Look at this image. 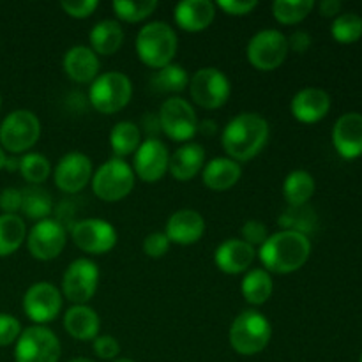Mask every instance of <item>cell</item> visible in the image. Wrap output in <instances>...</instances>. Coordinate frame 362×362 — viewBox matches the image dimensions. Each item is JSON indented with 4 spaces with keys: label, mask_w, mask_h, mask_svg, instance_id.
<instances>
[{
    "label": "cell",
    "mask_w": 362,
    "mask_h": 362,
    "mask_svg": "<svg viewBox=\"0 0 362 362\" xmlns=\"http://www.w3.org/2000/svg\"><path fill=\"white\" fill-rule=\"evenodd\" d=\"M269 140V122L258 113H240L225 126L221 145L230 159L246 163L257 158Z\"/></svg>",
    "instance_id": "obj_1"
},
{
    "label": "cell",
    "mask_w": 362,
    "mask_h": 362,
    "mask_svg": "<svg viewBox=\"0 0 362 362\" xmlns=\"http://www.w3.org/2000/svg\"><path fill=\"white\" fill-rule=\"evenodd\" d=\"M311 255L310 237L303 233L281 230L269 235V239L258 250V258L267 269L276 274H290L303 267Z\"/></svg>",
    "instance_id": "obj_2"
},
{
    "label": "cell",
    "mask_w": 362,
    "mask_h": 362,
    "mask_svg": "<svg viewBox=\"0 0 362 362\" xmlns=\"http://www.w3.org/2000/svg\"><path fill=\"white\" fill-rule=\"evenodd\" d=\"M177 48L179 39L175 30L165 21L147 23L136 35L138 57L151 69H161L172 64L173 57L177 55Z\"/></svg>",
    "instance_id": "obj_3"
},
{
    "label": "cell",
    "mask_w": 362,
    "mask_h": 362,
    "mask_svg": "<svg viewBox=\"0 0 362 362\" xmlns=\"http://www.w3.org/2000/svg\"><path fill=\"white\" fill-rule=\"evenodd\" d=\"M271 338V322L257 310H246L237 315L230 327V345L240 356H257L264 352Z\"/></svg>",
    "instance_id": "obj_4"
},
{
    "label": "cell",
    "mask_w": 362,
    "mask_h": 362,
    "mask_svg": "<svg viewBox=\"0 0 362 362\" xmlns=\"http://www.w3.org/2000/svg\"><path fill=\"white\" fill-rule=\"evenodd\" d=\"M133 98V83L119 71L99 74L88 88V101L95 112L103 115H113L129 105Z\"/></svg>",
    "instance_id": "obj_5"
},
{
    "label": "cell",
    "mask_w": 362,
    "mask_h": 362,
    "mask_svg": "<svg viewBox=\"0 0 362 362\" xmlns=\"http://www.w3.org/2000/svg\"><path fill=\"white\" fill-rule=\"evenodd\" d=\"M134 175L131 165H127L124 159L112 158L103 163L95 173H92V191L95 197L103 202H120L133 191Z\"/></svg>",
    "instance_id": "obj_6"
},
{
    "label": "cell",
    "mask_w": 362,
    "mask_h": 362,
    "mask_svg": "<svg viewBox=\"0 0 362 362\" xmlns=\"http://www.w3.org/2000/svg\"><path fill=\"white\" fill-rule=\"evenodd\" d=\"M288 39L276 28H264L250 39L246 57L258 71H274L281 66L288 55Z\"/></svg>",
    "instance_id": "obj_7"
},
{
    "label": "cell",
    "mask_w": 362,
    "mask_h": 362,
    "mask_svg": "<svg viewBox=\"0 0 362 362\" xmlns=\"http://www.w3.org/2000/svg\"><path fill=\"white\" fill-rule=\"evenodd\" d=\"M41 136V122L30 110L11 112L0 124V144L13 154L27 152Z\"/></svg>",
    "instance_id": "obj_8"
},
{
    "label": "cell",
    "mask_w": 362,
    "mask_h": 362,
    "mask_svg": "<svg viewBox=\"0 0 362 362\" xmlns=\"http://www.w3.org/2000/svg\"><path fill=\"white\" fill-rule=\"evenodd\" d=\"M60 341L53 331L45 325H32L21 331L16 339L14 359L16 362H59Z\"/></svg>",
    "instance_id": "obj_9"
},
{
    "label": "cell",
    "mask_w": 362,
    "mask_h": 362,
    "mask_svg": "<svg viewBox=\"0 0 362 362\" xmlns=\"http://www.w3.org/2000/svg\"><path fill=\"white\" fill-rule=\"evenodd\" d=\"M189 94L198 106L205 110H218L228 101L232 85L228 76L218 67H202L189 78Z\"/></svg>",
    "instance_id": "obj_10"
},
{
    "label": "cell",
    "mask_w": 362,
    "mask_h": 362,
    "mask_svg": "<svg viewBox=\"0 0 362 362\" xmlns=\"http://www.w3.org/2000/svg\"><path fill=\"white\" fill-rule=\"evenodd\" d=\"M159 127L173 141H189L198 133V119L191 103L182 98L166 99L159 110Z\"/></svg>",
    "instance_id": "obj_11"
},
{
    "label": "cell",
    "mask_w": 362,
    "mask_h": 362,
    "mask_svg": "<svg viewBox=\"0 0 362 362\" xmlns=\"http://www.w3.org/2000/svg\"><path fill=\"white\" fill-rule=\"evenodd\" d=\"M99 267L88 258H78L62 276V297L73 304H87L98 292Z\"/></svg>",
    "instance_id": "obj_12"
},
{
    "label": "cell",
    "mask_w": 362,
    "mask_h": 362,
    "mask_svg": "<svg viewBox=\"0 0 362 362\" xmlns=\"http://www.w3.org/2000/svg\"><path fill=\"white\" fill-rule=\"evenodd\" d=\"M73 243L88 255H105L115 247L117 230L112 223L99 218H87L74 223L71 228Z\"/></svg>",
    "instance_id": "obj_13"
},
{
    "label": "cell",
    "mask_w": 362,
    "mask_h": 362,
    "mask_svg": "<svg viewBox=\"0 0 362 362\" xmlns=\"http://www.w3.org/2000/svg\"><path fill=\"white\" fill-rule=\"evenodd\" d=\"M27 246L35 260H53L66 247V226L52 218L37 221L28 233Z\"/></svg>",
    "instance_id": "obj_14"
},
{
    "label": "cell",
    "mask_w": 362,
    "mask_h": 362,
    "mask_svg": "<svg viewBox=\"0 0 362 362\" xmlns=\"http://www.w3.org/2000/svg\"><path fill=\"white\" fill-rule=\"evenodd\" d=\"M170 152L159 138L148 136L141 141L133 158V172L144 182H158L168 172Z\"/></svg>",
    "instance_id": "obj_15"
},
{
    "label": "cell",
    "mask_w": 362,
    "mask_h": 362,
    "mask_svg": "<svg viewBox=\"0 0 362 362\" xmlns=\"http://www.w3.org/2000/svg\"><path fill=\"white\" fill-rule=\"evenodd\" d=\"M62 310V292L52 283H35L25 292L23 311L34 324L42 325L55 320Z\"/></svg>",
    "instance_id": "obj_16"
},
{
    "label": "cell",
    "mask_w": 362,
    "mask_h": 362,
    "mask_svg": "<svg viewBox=\"0 0 362 362\" xmlns=\"http://www.w3.org/2000/svg\"><path fill=\"white\" fill-rule=\"evenodd\" d=\"M53 177L60 191L76 194L92 180V161L83 152H69L55 166Z\"/></svg>",
    "instance_id": "obj_17"
},
{
    "label": "cell",
    "mask_w": 362,
    "mask_h": 362,
    "mask_svg": "<svg viewBox=\"0 0 362 362\" xmlns=\"http://www.w3.org/2000/svg\"><path fill=\"white\" fill-rule=\"evenodd\" d=\"M166 237L172 244L191 246L198 243L205 233V219L200 212L193 209H180L173 212L166 221Z\"/></svg>",
    "instance_id": "obj_18"
},
{
    "label": "cell",
    "mask_w": 362,
    "mask_h": 362,
    "mask_svg": "<svg viewBox=\"0 0 362 362\" xmlns=\"http://www.w3.org/2000/svg\"><path fill=\"white\" fill-rule=\"evenodd\" d=\"M332 144L345 159L362 156V115L350 112L339 117L332 127Z\"/></svg>",
    "instance_id": "obj_19"
},
{
    "label": "cell",
    "mask_w": 362,
    "mask_h": 362,
    "mask_svg": "<svg viewBox=\"0 0 362 362\" xmlns=\"http://www.w3.org/2000/svg\"><path fill=\"white\" fill-rule=\"evenodd\" d=\"M331 110V95L322 88L308 87L297 92L290 103V112L299 122L315 124Z\"/></svg>",
    "instance_id": "obj_20"
},
{
    "label": "cell",
    "mask_w": 362,
    "mask_h": 362,
    "mask_svg": "<svg viewBox=\"0 0 362 362\" xmlns=\"http://www.w3.org/2000/svg\"><path fill=\"white\" fill-rule=\"evenodd\" d=\"M255 247L244 243L243 239H228L218 246L214 253V262L218 269L225 274H240L251 267L255 260Z\"/></svg>",
    "instance_id": "obj_21"
},
{
    "label": "cell",
    "mask_w": 362,
    "mask_h": 362,
    "mask_svg": "<svg viewBox=\"0 0 362 362\" xmlns=\"http://www.w3.org/2000/svg\"><path fill=\"white\" fill-rule=\"evenodd\" d=\"M62 67L64 73L76 83H92L99 76L101 64L90 46H73L64 55Z\"/></svg>",
    "instance_id": "obj_22"
},
{
    "label": "cell",
    "mask_w": 362,
    "mask_h": 362,
    "mask_svg": "<svg viewBox=\"0 0 362 362\" xmlns=\"http://www.w3.org/2000/svg\"><path fill=\"white\" fill-rule=\"evenodd\" d=\"M205 166V148L200 144L187 141L170 156L168 172L180 182L194 179Z\"/></svg>",
    "instance_id": "obj_23"
},
{
    "label": "cell",
    "mask_w": 362,
    "mask_h": 362,
    "mask_svg": "<svg viewBox=\"0 0 362 362\" xmlns=\"http://www.w3.org/2000/svg\"><path fill=\"white\" fill-rule=\"evenodd\" d=\"M216 4L209 0H184L175 6V23L186 32H202L214 21Z\"/></svg>",
    "instance_id": "obj_24"
},
{
    "label": "cell",
    "mask_w": 362,
    "mask_h": 362,
    "mask_svg": "<svg viewBox=\"0 0 362 362\" xmlns=\"http://www.w3.org/2000/svg\"><path fill=\"white\" fill-rule=\"evenodd\" d=\"M99 315L87 304H74L64 315V329L67 334L80 341H94L99 336Z\"/></svg>",
    "instance_id": "obj_25"
},
{
    "label": "cell",
    "mask_w": 362,
    "mask_h": 362,
    "mask_svg": "<svg viewBox=\"0 0 362 362\" xmlns=\"http://www.w3.org/2000/svg\"><path fill=\"white\" fill-rule=\"evenodd\" d=\"M243 170L237 161L230 158H216L205 163L202 170L204 184L212 191H226L240 180Z\"/></svg>",
    "instance_id": "obj_26"
},
{
    "label": "cell",
    "mask_w": 362,
    "mask_h": 362,
    "mask_svg": "<svg viewBox=\"0 0 362 362\" xmlns=\"http://www.w3.org/2000/svg\"><path fill=\"white\" fill-rule=\"evenodd\" d=\"M88 41H90V49L95 55H113L122 46L124 30L119 21L103 20L92 27L90 34H88Z\"/></svg>",
    "instance_id": "obj_27"
},
{
    "label": "cell",
    "mask_w": 362,
    "mask_h": 362,
    "mask_svg": "<svg viewBox=\"0 0 362 362\" xmlns=\"http://www.w3.org/2000/svg\"><path fill=\"white\" fill-rule=\"evenodd\" d=\"M141 145V131L131 120H120L113 126L110 133V147L115 158L124 159L126 156L134 154Z\"/></svg>",
    "instance_id": "obj_28"
},
{
    "label": "cell",
    "mask_w": 362,
    "mask_h": 362,
    "mask_svg": "<svg viewBox=\"0 0 362 362\" xmlns=\"http://www.w3.org/2000/svg\"><path fill=\"white\" fill-rule=\"evenodd\" d=\"M240 290L246 303H250L251 306H262L271 299L274 285L271 274L265 269H251L244 276Z\"/></svg>",
    "instance_id": "obj_29"
},
{
    "label": "cell",
    "mask_w": 362,
    "mask_h": 362,
    "mask_svg": "<svg viewBox=\"0 0 362 362\" xmlns=\"http://www.w3.org/2000/svg\"><path fill=\"white\" fill-rule=\"evenodd\" d=\"M315 193V179L304 170H293L283 182V197L290 207L308 205Z\"/></svg>",
    "instance_id": "obj_30"
},
{
    "label": "cell",
    "mask_w": 362,
    "mask_h": 362,
    "mask_svg": "<svg viewBox=\"0 0 362 362\" xmlns=\"http://www.w3.org/2000/svg\"><path fill=\"white\" fill-rule=\"evenodd\" d=\"M27 226L18 214L0 216V257L13 255L23 244Z\"/></svg>",
    "instance_id": "obj_31"
},
{
    "label": "cell",
    "mask_w": 362,
    "mask_h": 362,
    "mask_svg": "<svg viewBox=\"0 0 362 362\" xmlns=\"http://www.w3.org/2000/svg\"><path fill=\"white\" fill-rule=\"evenodd\" d=\"M53 200L52 194L41 186H28L21 191V211L25 216L35 221H42L48 219L52 214Z\"/></svg>",
    "instance_id": "obj_32"
},
{
    "label": "cell",
    "mask_w": 362,
    "mask_h": 362,
    "mask_svg": "<svg viewBox=\"0 0 362 362\" xmlns=\"http://www.w3.org/2000/svg\"><path fill=\"white\" fill-rule=\"evenodd\" d=\"M317 223V214L310 205H299V207H290L288 205V209L279 218V225L283 226V230L303 233V235L315 232Z\"/></svg>",
    "instance_id": "obj_33"
},
{
    "label": "cell",
    "mask_w": 362,
    "mask_h": 362,
    "mask_svg": "<svg viewBox=\"0 0 362 362\" xmlns=\"http://www.w3.org/2000/svg\"><path fill=\"white\" fill-rule=\"evenodd\" d=\"M152 83H154V88L158 92L177 94V92H182L189 85V76H187V71L182 66L172 62L156 71Z\"/></svg>",
    "instance_id": "obj_34"
},
{
    "label": "cell",
    "mask_w": 362,
    "mask_h": 362,
    "mask_svg": "<svg viewBox=\"0 0 362 362\" xmlns=\"http://www.w3.org/2000/svg\"><path fill=\"white\" fill-rule=\"evenodd\" d=\"M313 7V0H276L272 4V14L279 23L296 25L306 20Z\"/></svg>",
    "instance_id": "obj_35"
},
{
    "label": "cell",
    "mask_w": 362,
    "mask_h": 362,
    "mask_svg": "<svg viewBox=\"0 0 362 362\" xmlns=\"http://www.w3.org/2000/svg\"><path fill=\"white\" fill-rule=\"evenodd\" d=\"M18 170H20L21 177L27 182H30V186H39L49 177L52 165L39 152H30V154H25L23 158H20V168Z\"/></svg>",
    "instance_id": "obj_36"
},
{
    "label": "cell",
    "mask_w": 362,
    "mask_h": 362,
    "mask_svg": "<svg viewBox=\"0 0 362 362\" xmlns=\"http://www.w3.org/2000/svg\"><path fill=\"white\" fill-rule=\"evenodd\" d=\"M332 37L341 45H352L362 35V18L356 13H343L334 18L331 27Z\"/></svg>",
    "instance_id": "obj_37"
},
{
    "label": "cell",
    "mask_w": 362,
    "mask_h": 362,
    "mask_svg": "<svg viewBox=\"0 0 362 362\" xmlns=\"http://www.w3.org/2000/svg\"><path fill=\"white\" fill-rule=\"evenodd\" d=\"M156 9H158L156 0H140V2H136V0H117V2H113L115 14L127 23H138V21L151 16Z\"/></svg>",
    "instance_id": "obj_38"
},
{
    "label": "cell",
    "mask_w": 362,
    "mask_h": 362,
    "mask_svg": "<svg viewBox=\"0 0 362 362\" xmlns=\"http://www.w3.org/2000/svg\"><path fill=\"white\" fill-rule=\"evenodd\" d=\"M170 240L165 232H154L148 233L144 240V251L147 257L151 258H161L168 253L170 250Z\"/></svg>",
    "instance_id": "obj_39"
},
{
    "label": "cell",
    "mask_w": 362,
    "mask_h": 362,
    "mask_svg": "<svg viewBox=\"0 0 362 362\" xmlns=\"http://www.w3.org/2000/svg\"><path fill=\"white\" fill-rule=\"evenodd\" d=\"M269 239L267 226L264 225L258 219H250V221L244 223L243 226V240L247 243L250 246H262L265 240Z\"/></svg>",
    "instance_id": "obj_40"
},
{
    "label": "cell",
    "mask_w": 362,
    "mask_h": 362,
    "mask_svg": "<svg viewBox=\"0 0 362 362\" xmlns=\"http://www.w3.org/2000/svg\"><path fill=\"white\" fill-rule=\"evenodd\" d=\"M60 7L64 9V13L69 14L71 18H76V20H81V18H88L95 9L99 7L98 0H64L60 4Z\"/></svg>",
    "instance_id": "obj_41"
},
{
    "label": "cell",
    "mask_w": 362,
    "mask_h": 362,
    "mask_svg": "<svg viewBox=\"0 0 362 362\" xmlns=\"http://www.w3.org/2000/svg\"><path fill=\"white\" fill-rule=\"evenodd\" d=\"M21 334V324L11 315L0 313V346H7L16 341Z\"/></svg>",
    "instance_id": "obj_42"
},
{
    "label": "cell",
    "mask_w": 362,
    "mask_h": 362,
    "mask_svg": "<svg viewBox=\"0 0 362 362\" xmlns=\"http://www.w3.org/2000/svg\"><path fill=\"white\" fill-rule=\"evenodd\" d=\"M92 349L99 359L105 361L117 359V356L120 354V345L113 336H98L92 343Z\"/></svg>",
    "instance_id": "obj_43"
},
{
    "label": "cell",
    "mask_w": 362,
    "mask_h": 362,
    "mask_svg": "<svg viewBox=\"0 0 362 362\" xmlns=\"http://www.w3.org/2000/svg\"><path fill=\"white\" fill-rule=\"evenodd\" d=\"M216 6L230 16H244V14H250L251 11L257 9L258 2L257 0H247V2H244V0H218Z\"/></svg>",
    "instance_id": "obj_44"
},
{
    "label": "cell",
    "mask_w": 362,
    "mask_h": 362,
    "mask_svg": "<svg viewBox=\"0 0 362 362\" xmlns=\"http://www.w3.org/2000/svg\"><path fill=\"white\" fill-rule=\"evenodd\" d=\"M0 209L4 214H16L21 211V191L14 187H7L0 193Z\"/></svg>",
    "instance_id": "obj_45"
},
{
    "label": "cell",
    "mask_w": 362,
    "mask_h": 362,
    "mask_svg": "<svg viewBox=\"0 0 362 362\" xmlns=\"http://www.w3.org/2000/svg\"><path fill=\"white\" fill-rule=\"evenodd\" d=\"M286 39H288V48L297 53L306 52V49L311 46V35L304 30L293 32V34Z\"/></svg>",
    "instance_id": "obj_46"
},
{
    "label": "cell",
    "mask_w": 362,
    "mask_h": 362,
    "mask_svg": "<svg viewBox=\"0 0 362 362\" xmlns=\"http://www.w3.org/2000/svg\"><path fill=\"white\" fill-rule=\"evenodd\" d=\"M320 9V14L325 18H332L338 14L339 16V11H341V2L339 0H324V2L318 6Z\"/></svg>",
    "instance_id": "obj_47"
},
{
    "label": "cell",
    "mask_w": 362,
    "mask_h": 362,
    "mask_svg": "<svg viewBox=\"0 0 362 362\" xmlns=\"http://www.w3.org/2000/svg\"><path fill=\"white\" fill-rule=\"evenodd\" d=\"M4 168H7L9 170V172H16L18 168H20V159H16V158H7L6 159V165H4Z\"/></svg>",
    "instance_id": "obj_48"
},
{
    "label": "cell",
    "mask_w": 362,
    "mask_h": 362,
    "mask_svg": "<svg viewBox=\"0 0 362 362\" xmlns=\"http://www.w3.org/2000/svg\"><path fill=\"white\" fill-rule=\"evenodd\" d=\"M200 127H204V133H214V129H216V124L214 122H207V120H205V122H202V126H198V129H200Z\"/></svg>",
    "instance_id": "obj_49"
},
{
    "label": "cell",
    "mask_w": 362,
    "mask_h": 362,
    "mask_svg": "<svg viewBox=\"0 0 362 362\" xmlns=\"http://www.w3.org/2000/svg\"><path fill=\"white\" fill-rule=\"evenodd\" d=\"M6 159H7V156L4 154L2 147H0V170H2V168H4V165H6Z\"/></svg>",
    "instance_id": "obj_50"
},
{
    "label": "cell",
    "mask_w": 362,
    "mask_h": 362,
    "mask_svg": "<svg viewBox=\"0 0 362 362\" xmlns=\"http://www.w3.org/2000/svg\"><path fill=\"white\" fill-rule=\"evenodd\" d=\"M113 362H134L133 359H127V357H120V359H115Z\"/></svg>",
    "instance_id": "obj_51"
},
{
    "label": "cell",
    "mask_w": 362,
    "mask_h": 362,
    "mask_svg": "<svg viewBox=\"0 0 362 362\" xmlns=\"http://www.w3.org/2000/svg\"><path fill=\"white\" fill-rule=\"evenodd\" d=\"M69 362H94V361H90V359H73V361H69Z\"/></svg>",
    "instance_id": "obj_52"
},
{
    "label": "cell",
    "mask_w": 362,
    "mask_h": 362,
    "mask_svg": "<svg viewBox=\"0 0 362 362\" xmlns=\"http://www.w3.org/2000/svg\"><path fill=\"white\" fill-rule=\"evenodd\" d=\"M0 108H2V98H0Z\"/></svg>",
    "instance_id": "obj_53"
},
{
    "label": "cell",
    "mask_w": 362,
    "mask_h": 362,
    "mask_svg": "<svg viewBox=\"0 0 362 362\" xmlns=\"http://www.w3.org/2000/svg\"><path fill=\"white\" fill-rule=\"evenodd\" d=\"M359 362H362V354H361V359H359Z\"/></svg>",
    "instance_id": "obj_54"
}]
</instances>
